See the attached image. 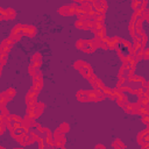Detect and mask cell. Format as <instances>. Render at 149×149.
Here are the masks:
<instances>
[{
    "label": "cell",
    "mask_w": 149,
    "mask_h": 149,
    "mask_svg": "<svg viewBox=\"0 0 149 149\" xmlns=\"http://www.w3.org/2000/svg\"><path fill=\"white\" fill-rule=\"evenodd\" d=\"M99 43H100V40H98V38H93V40H79L77 42V48L80 49V50H83L84 52L91 54L97 48H99Z\"/></svg>",
    "instance_id": "1"
},
{
    "label": "cell",
    "mask_w": 149,
    "mask_h": 149,
    "mask_svg": "<svg viewBox=\"0 0 149 149\" xmlns=\"http://www.w3.org/2000/svg\"><path fill=\"white\" fill-rule=\"evenodd\" d=\"M76 9H77V5H68V6H63L58 9V13L63 16H71L73 14H76Z\"/></svg>",
    "instance_id": "2"
},
{
    "label": "cell",
    "mask_w": 149,
    "mask_h": 149,
    "mask_svg": "<svg viewBox=\"0 0 149 149\" xmlns=\"http://www.w3.org/2000/svg\"><path fill=\"white\" fill-rule=\"evenodd\" d=\"M22 36H23V24H16V26L12 29L9 37L13 38V40L16 42V41H20Z\"/></svg>",
    "instance_id": "3"
},
{
    "label": "cell",
    "mask_w": 149,
    "mask_h": 149,
    "mask_svg": "<svg viewBox=\"0 0 149 149\" xmlns=\"http://www.w3.org/2000/svg\"><path fill=\"white\" fill-rule=\"evenodd\" d=\"M37 95H38V91H35L33 88H30V91L28 92L27 97H26V102H27V106L29 105H36V100H37Z\"/></svg>",
    "instance_id": "4"
},
{
    "label": "cell",
    "mask_w": 149,
    "mask_h": 149,
    "mask_svg": "<svg viewBox=\"0 0 149 149\" xmlns=\"http://www.w3.org/2000/svg\"><path fill=\"white\" fill-rule=\"evenodd\" d=\"M0 15H1V20H13L15 17V12L12 8H7L0 9Z\"/></svg>",
    "instance_id": "5"
},
{
    "label": "cell",
    "mask_w": 149,
    "mask_h": 149,
    "mask_svg": "<svg viewBox=\"0 0 149 149\" xmlns=\"http://www.w3.org/2000/svg\"><path fill=\"white\" fill-rule=\"evenodd\" d=\"M14 43H15V41H14L13 38H10V37L3 40V41L1 42V52H7V54H8L9 50L13 48Z\"/></svg>",
    "instance_id": "6"
},
{
    "label": "cell",
    "mask_w": 149,
    "mask_h": 149,
    "mask_svg": "<svg viewBox=\"0 0 149 149\" xmlns=\"http://www.w3.org/2000/svg\"><path fill=\"white\" fill-rule=\"evenodd\" d=\"M42 87H43V79H42V77L41 76H35L34 79H33L31 88L35 90V91H40Z\"/></svg>",
    "instance_id": "7"
},
{
    "label": "cell",
    "mask_w": 149,
    "mask_h": 149,
    "mask_svg": "<svg viewBox=\"0 0 149 149\" xmlns=\"http://www.w3.org/2000/svg\"><path fill=\"white\" fill-rule=\"evenodd\" d=\"M36 34V28L30 24H23V35L28 37H33Z\"/></svg>",
    "instance_id": "8"
},
{
    "label": "cell",
    "mask_w": 149,
    "mask_h": 149,
    "mask_svg": "<svg viewBox=\"0 0 149 149\" xmlns=\"http://www.w3.org/2000/svg\"><path fill=\"white\" fill-rule=\"evenodd\" d=\"M80 73H81V76L83 77H85V78H90L92 74H93V72H92V69H91V66L87 64V63H85V65L83 66V68H80Z\"/></svg>",
    "instance_id": "9"
},
{
    "label": "cell",
    "mask_w": 149,
    "mask_h": 149,
    "mask_svg": "<svg viewBox=\"0 0 149 149\" xmlns=\"http://www.w3.org/2000/svg\"><path fill=\"white\" fill-rule=\"evenodd\" d=\"M139 108H140V104L139 102H136V104H127L126 106H125V111L127 112V113H133V114H135V113H139Z\"/></svg>",
    "instance_id": "10"
},
{
    "label": "cell",
    "mask_w": 149,
    "mask_h": 149,
    "mask_svg": "<svg viewBox=\"0 0 149 149\" xmlns=\"http://www.w3.org/2000/svg\"><path fill=\"white\" fill-rule=\"evenodd\" d=\"M140 106H147L149 107V91H146L142 95L139 97V101Z\"/></svg>",
    "instance_id": "11"
},
{
    "label": "cell",
    "mask_w": 149,
    "mask_h": 149,
    "mask_svg": "<svg viewBox=\"0 0 149 149\" xmlns=\"http://www.w3.org/2000/svg\"><path fill=\"white\" fill-rule=\"evenodd\" d=\"M116 102H118V105L120 106V107H122V108H125V106L128 104V99H127V97H126V94L123 93V92H121L118 97H116Z\"/></svg>",
    "instance_id": "12"
},
{
    "label": "cell",
    "mask_w": 149,
    "mask_h": 149,
    "mask_svg": "<svg viewBox=\"0 0 149 149\" xmlns=\"http://www.w3.org/2000/svg\"><path fill=\"white\" fill-rule=\"evenodd\" d=\"M119 43H120V38L118 36L109 38V41H108V49H113V50L114 49H118Z\"/></svg>",
    "instance_id": "13"
},
{
    "label": "cell",
    "mask_w": 149,
    "mask_h": 149,
    "mask_svg": "<svg viewBox=\"0 0 149 149\" xmlns=\"http://www.w3.org/2000/svg\"><path fill=\"white\" fill-rule=\"evenodd\" d=\"M102 92H104V94L106 95V97H108L109 99H116V93H115V90H112V88H108V87H105L104 90H102Z\"/></svg>",
    "instance_id": "14"
},
{
    "label": "cell",
    "mask_w": 149,
    "mask_h": 149,
    "mask_svg": "<svg viewBox=\"0 0 149 149\" xmlns=\"http://www.w3.org/2000/svg\"><path fill=\"white\" fill-rule=\"evenodd\" d=\"M77 99L80 101H88V91H78L77 92Z\"/></svg>",
    "instance_id": "15"
},
{
    "label": "cell",
    "mask_w": 149,
    "mask_h": 149,
    "mask_svg": "<svg viewBox=\"0 0 149 149\" xmlns=\"http://www.w3.org/2000/svg\"><path fill=\"white\" fill-rule=\"evenodd\" d=\"M43 109H44V104H41V102H37L36 105H35V115H34V119H36V118H38L41 114H42V112H43Z\"/></svg>",
    "instance_id": "16"
},
{
    "label": "cell",
    "mask_w": 149,
    "mask_h": 149,
    "mask_svg": "<svg viewBox=\"0 0 149 149\" xmlns=\"http://www.w3.org/2000/svg\"><path fill=\"white\" fill-rule=\"evenodd\" d=\"M2 94L6 97V99L9 101V100H12L14 97H15V90L14 88H12V87H9L8 90H6L5 92H2Z\"/></svg>",
    "instance_id": "17"
},
{
    "label": "cell",
    "mask_w": 149,
    "mask_h": 149,
    "mask_svg": "<svg viewBox=\"0 0 149 149\" xmlns=\"http://www.w3.org/2000/svg\"><path fill=\"white\" fill-rule=\"evenodd\" d=\"M104 28V24H102V22H99V21H93V26H92V31L93 33H97L98 30H100V29H102Z\"/></svg>",
    "instance_id": "18"
},
{
    "label": "cell",
    "mask_w": 149,
    "mask_h": 149,
    "mask_svg": "<svg viewBox=\"0 0 149 149\" xmlns=\"http://www.w3.org/2000/svg\"><path fill=\"white\" fill-rule=\"evenodd\" d=\"M28 71H29V73H30L33 77H35V76H41V72L38 71V69H37L36 66H34L33 64H31V65H29Z\"/></svg>",
    "instance_id": "19"
},
{
    "label": "cell",
    "mask_w": 149,
    "mask_h": 149,
    "mask_svg": "<svg viewBox=\"0 0 149 149\" xmlns=\"http://www.w3.org/2000/svg\"><path fill=\"white\" fill-rule=\"evenodd\" d=\"M139 114H141L142 116L143 115H149V107H147V106H140Z\"/></svg>",
    "instance_id": "20"
},
{
    "label": "cell",
    "mask_w": 149,
    "mask_h": 149,
    "mask_svg": "<svg viewBox=\"0 0 149 149\" xmlns=\"http://www.w3.org/2000/svg\"><path fill=\"white\" fill-rule=\"evenodd\" d=\"M92 86H93V88H99V90H104L105 88V85H104V83L100 79H97L95 83Z\"/></svg>",
    "instance_id": "21"
},
{
    "label": "cell",
    "mask_w": 149,
    "mask_h": 149,
    "mask_svg": "<svg viewBox=\"0 0 149 149\" xmlns=\"http://www.w3.org/2000/svg\"><path fill=\"white\" fill-rule=\"evenodd\" d=\"M58 129L64 134V133H66V132H69V130H70V126H69V123L63 122V123L59 126V128H58Z\"/></svg>",
    "instance_id": "22"
},
{
    "label": "cell",
    "mask_w": 149,
    "mask_h": 149,
    "mask_svg": "<svg viewBox=\"0 0 149 149\" xmlns=\"http://www.w3.org/2000/svg\"><path fill=\"white\" fill-rule=\"evenodd\" d=\"M85 65V62H83V61H77V62H74V64H73V66L76 68V69H78V70H80V68H83Z\"/></svg>",
    "instance_id": "23"
},
{
    "label": "cell",
    "mask_w": 149,
    "mask_h": 149,
    "mask_svg": "<svg viewBox=\"0 0 149 149\" xmlns=\"http://www.w3.org/2000/svg\"><path fill=\"white\" fill-rule=\"evenodd\" d=\"M29 135L31 136V139H33L34 141H38V140H40V136H38V134H37L35 130H31V132H29Z\"/></svg>",
    "instance_id": "24"
},
{
    "label": "cell",
    "mask_w": 149,
    "mask_h": 149,
    "mask_svg": "<svg viewBox=\"0 0 149 149\" xmlns=\"http://www.w3.org/2000/svg\"><path fill=\"white\" fill-rule=\"evenodd\" d=\"M6 61H7V52H1V66L5 65Z\"/></svg>",
    "instance_id": "25"
},
{
    "label": "cell",
    "mask_w": 149,
    "mask_h": 149,
    "mask_svg": "<svg viewBox=\"0 0 149 149\" xmlns=\"http://www.w3.org/2000/svg\"><path fill=\"white\" fill-rule=\"evenodd\" d=\"M113 147H114V148H125V146L120 142V140H116V141L113 143Z\"/></svg>",
    "instance_id": "26"
},
{
    "label": "cell",
    "mask_w": 149,
    "mask_h": 149,
    "mask_svg": "<svg viewBox=\"0 0 149 149\" xmlns=\"http://www.w3.org/2000/svg\"><path fill=\"white\" fill-rule=\"evenodd\" d=\"M31 61H33V62H37V61H41V54H38V52L34 54V56H33Z\"/></svg>",
    "instance_id": "27"
},
{
    "label": "cell",
    "mask_w": 149,
    "mask_h": 149,
    "mask_svg": "<svg viewBox=\"0 0 149 149\" xmlns=\"http://www.w3.org/2000/svg\"><path fill=\"white\" fill-rule=\"evenodd\" d=\"M142 122L144 125H148L149 123V115H143L142 116Z\"/></svg>",
    "instance_id": "28"
},
{
    "label": "cell",
    "mask_w": 149,
    "mask_h": 149,
    "mask_svg": "<svg viewBox=\"0 0 149 149\" xmlns=\"http://www.w3.org/2000/svg\"><path fill=\"white\" fill-rule=\"evenodd\" d=\"M143 58H144V59H149V48H148V49H144Z\"/></svg>",
    "instance_id": "29"
},
{
    "label": "cell",
    "mask_w": 149,
    "mask_h": 149,
    "mask_svg": "<svg viewBox=\"0 0 149 149\" xmlns=\"http://www.w3.org/2000/svg\"><path fill=\"white\" fill-rule=\"evenodd\" d=\"M144 87L147 88V91H149V81H148V83H146V85H144Z\"/></svg>",
    "instance_id": "30"
},
{
    "label": "cell",
    "mask_w": 149,
    "mask_h": 149,
    "mask_svg": "<svg viewBox=\"0 0 149 149\" xmlns=\"http://www.w3.org/2000/svg\"><path fill=\"white\" fill-rule=\"evenodd\" d=\"M147 126H148V128H147V129H148V132H149V123H148V125H147Z\"/></svg>",
    "instance_id": "31"
}]
</instances>
